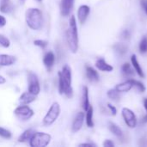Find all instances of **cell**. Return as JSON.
I'll return each instance as SVG.
<instances>
[{
  "label": "cell",
  "instance_id": "21",
  "mask_svg": "<svg viewBox=\"0 0 147 147\" xmlns=\"http://www.w3.org/2000/svg\"><path fill=\"white\" fill-rule=\"evenodd\" d=\"M13 9V5L10 0H1L0 11L3 13H9Z\"/></svg>",
  "mask_w": 147,
  "mask_h": 147
},
{
  "label": "cell",
  "instance_id": "3",
  "mask_svg": "<svg viewBox=\"0 0 147 147\" xmlns=\"http://www.w3.org/2000/svg\"><path fill=\"white\" fill-rule=\"evenodd\" d=\"M25 19L28 26L34 30H39L41 28L43 24L42 13L39 9L29 8L27 9L25 14Z\"/></svg>",
  "mask_w": 147,
  "mask_h": 147
},
{
  "label": "cell",
  "instance_id": "17",
  "mask_svg": "<svg viewBox=\"0 0 147 147\" xmlns=\"http://www.w3.org/2000/svg\"><path fill=\"white\" fill-rule=\"evenodd\" d=\"M16 62V58L12 55L0 54V66H9Z\"/></svg>",
  "mask_w": 147,
  "mask_h": 147
},
{
  "label": "cell",
  "instance_id": "9",
  "mask_svg": "<svg viewBox=\"0 0 147 147\" xmlns=\"http://www.w3.org/2000/svg\"><path fill=\"white\" fill-rule=\"evenodd\" d=\"M84 114L83 112L78 113L74 121H73L72 127H71V130L73 133H77L82 128L83 124H84Z\"/></svg>",
  "mask_w": 147,
  "mask_h": 147
},
{
  "label": "cell",
  "instance_id": "22",
  "mask_svg": "<svg viewBox=\"0 0 147 147\" xmlns=\"http://www.w3.org/2000/svg\"><path fill=\"white\" fill-rule=\"evenodd\" d=\"M121 71L122 74L125 77H133L134 75V68L133 67L132 65H130L129 63H125L122 66H121Z\"/></svg>",
  "mask_w": 147,
  "mask_h": 147
},
{
  "label": "cell",
  "instance_id": "12",
  "mask_svg": "<svg viewBox=\"0 0 147 147\" xmlns=\"http://www.w3.org/2000/svg\"><path fill=\"white\" fill-rule=\"evenodd\" d=\"M85 70H86V76L87 78L89 79L90 82L91 83H97L100 80V77L98 72L96 71V70H95L93 67L86 65L85 66Z\"/></svg>",
  "mask_w": 147,
  "mask_h": 147
},
{
  "label": "cell",
  "instance_id": "39",
  "mask_svg": "<svg viewBox=\"0 0 147 147\" xmlns=\"http://www.w3.org/2000/svg\"><path fill=\"white\" fill-rule=\"evenodd\" d=\"M144 107H145V109H146L147 113V98L144 99Z\"/></svg>",
  "mask_w": 147,
  "mask_h": 147
},
{
  "label": "cell",
  "instance_id": "14",
  "mask_svg": "<svg viewBox=\"0 0 147 147\" xmlns=\"http://www.w3.org/2000/svg\"><path fill=\"white\" fill-rule=\"evenodd\" d=\"M55 62V55L53 52H47L43 58V63L48 71H51Z\"/></svg>",
  "mask_w": 147,
  "mask_h": 147
},
{
  "label": "cell",
  "instance_id": "26",
  "mask_svg": "<svg viewBox=\"0 0 147 147\" xmlns=\"http://www.w3.org/2000/svg\"><path fill=\"white\" fill-rule=\"evenodd\" d=\"M108 96L114 101H118L120 99V92H118L115 89H111L108 91Z\"/></svg>",
  "mask_w": 147,
  "mask_h": 147
},
{
  "label": "cell",
  "instance_id": "23",
  "mask_svg": "<svg viewBox=\"0 0 147 147\" xmlns=\"http://www.w3.org/2000/svg\"><path fill=\"white\" fill-rule=\"evenodd\" d=\"M35 132L33 130V129H28L26 131H24L21 135L20 137L18 138V142H27L28 140H30L31 137L33 136V134H34Z\"/></svg>",
  "mask_w": 147,
  "mask_h": 147
},
{
  "label": "cell",
  "instance_id": "6",
  "mask_svg": "<svg viewBox=\"0 0 147 147\" xmlns=\"http://www.w3.org/2000/svg\"><path fill=\"white\" fill-rule=\"evenodd\" d=\"M122 117L125 121V123L130 128H134L137 126V117L133 110L127 108H123L121 111Z\"/></svg>",
  "mask_w": 147,
  "mask_h": 147
},
{
  "label": "cell",
  "instance_id": "20",
  "mask_svg": "<svg viewBox=\"0 0 147 147\" xmlns=\"http://www.w3.org/2000/svg\"><path fill=\"white\" fill-rule=\"evenodd\" d=\"M109 129L110 130V132H111L114 135H115V136L118 137V138H121L122 135H123L122 130L120 128V127H119L117 124H115V123H114V122H112V121L109 122Z\"/></svg>",
  "mask_w": 147,
  "mask_h": 147
},
{
  "label": "cell",
  "instance_id": "10",
  "mask_svg": "<svg viewBox=\"0 0 147 147\" xmlns=\"http://www.w3.org/2000/svg\"><path fill=\"white\" fill-rule=\"evenodd\" d=\"M74 4V0H61L60 11L63 16H67L71 13Z\"/></svg>",
  "mask_w": 147,
  "mask_h": 147
},
{
  "label": "cell",
  "instance_id": "32",
  "mask_svg": "<svg viewBox=\"0 0 147 147\" xmlns=\"http://www.w3.org/2000/svg\"><path fill=\"white\" fill-rule=\"evenodd\" d=\"M107 106H108V108L109 109L110 112L112 113V115L115 116V115H116V114H117V109H116V108H115V106H113L111 103H108V104H107Z\"/></svg>",
  "mask_w": 147,
  "mask_h": 147
},
{
  "label": "cell",
  "instance_id": "18",
  "mask_svg": "<svg viewBox=\"0 0 147 147\" xmlns=\"http://www.w3.org/2000/svg\"><path fill=\"white\" fill-rule=\"evenodd\" d=\"M131 62H132V65L134 68V71L137 72V74L141 78H145V74H144V71H143V69L141 68V65H140V63L138 61V59H137V57H136L135 54L132 55V57H131Z\"/></svg>",
  "mask_w": 147,
  "mask_h": 147
},
{
  "label": "cell",
  "instance_id": "24",
  "mask_svg": "<svg viewBox=\"0 0 147 147\" xmlns=\"http://www.w3.org/2000/svg\"><path fill=\"white\" fill-rule=\"evenodd\" d=\"M86 124L89 127H94V121H93V108L91 106L89 107V109L86 110Z\"/></svg>",
  "mask_w": 147,
  "mask_h": 147
},
{
  "label": "cell",
  "instance_id": "15",
  "mask_svg": "<svg viewBox=\"0 0 147 147\" xmlns=\"http://www.w3.org/2000/svg\"><path fill=\"white\" fill-rule=\"evenodd\" d=\"M96 67L98 70H100L102 71H106V72H110V71H112L114 70V67L111 65H109V63H107L105 61V59H102V58H100V59H98L96 60Z\"/></svg>",
  "mask_w": 147,
  "mask_h": 147
},
{
  "label": "cell",
  "instance_id": "2",
  "mask_svg": "<svg viewBox=\"0 0 147 147\" xmlns=\"http://www.w3.org/2000/svg\"><path fill=\"white\" fill-rule=\"evenodd\" d=\"M66 40L71 53H76L78 49V34L76 18L71 16L69 21V27L66 31Z\"/></svg>",
  "mask_w": 147,
  "mask_h": 147
},
{
  "label": "cell",
  "instance_id": "35",
  "mask_svg": "<svg viewBox=\"0 0 147 147\" xmlns=\"http://www.w3.org/2000/svg\"><path fill=\"white\" fill-rule=\"evenodd\" d=\"M130 36H131V34H130V31H129V30L126 29V30H124V31L122 32V37H123L124 39H129Z\"/></svg>",
  "mask_w": 147,
  "mask_h": 147
},
{
  "label": "cell",
  "instance_id": "27",
  "mask_svg": "<svg viewBox=\"0 0 147 147\" xmlns=\"http://www.w3.org/2000/svg\"><path fill=\"white\" fill-rule=\"evenodd\" d=\"M139 49H140V52L141 53H147V37L146 36L143 37V39H142V40H141V41L140 42Z\"/></svg>",
  "mask_w": 147,
  "mask_h": 147
},
{
  "label": "cell",
  "instance_id": "29",
  "mask_svg": "<svg viewBox=\"0 0 147 147\" xmlns=\"http://www.w3.org/2000/svg\"><path fill=\"white\" fill-rule=\"evenodd\" d=\"M10 46V41L9 40L5 37L4 35L3 34H0V47H9Z\"/></svg>",
  "mask_w": 147,
  "mask_h": 147
},
{
  "label": "cell",
  "instance_id": "30",
  "mask_svg": "<svg viewBox=\"0 0 147 147\" xmlns=\"http://www.w3.org/2000/svg\"><path fill=\"white\" fill-rule=\"evenodd\" d=\"M11 136H12V134H11V133L9 130H7L6 128H3V127H0V137L8 140V139H10Z\"/></svg>",
  "mask_w": 147,
  "mask_h": 147
},
{
  "label": "cell",
  "instance_id": "40",
  "mask_svg": "<svg viewBox=\"0 0 147 147\" xmlns=\"http://www.w3.org/2000/svg\"><path fill=\"white\" fill-rule=\"evenodd\" d=\"M37 1H39V2H40V1H41V0H37Z\"/></svg>",
  "mask_w": 147,
  "mask_h": 147
},
{
  "label": "cell",
  "instance_id": "4",
  "mask_svg": "<svg viewBox=\"0 0 147 147\" xmlns=\"http://www.w3.org/2000/svg\"><path fill=\"white\" fill-rule=\"evenodd\" d=\"M52 137L46 133H34L29 140V145L32 147H45L49 145Z\"/></svg>",
  "mask_w": 147,
  "mask_h": 147
},
{
  "label": "cell",
  "instance_id": "5",
  "mask_svg": "<svg viewBox=\"0 0 147 147\" xmlns=\"http://www.w3.org/2000/svg\"><path fill=\"white\" fill-rule=\"evenodd\" d=\"M60 114V106L58 102H53L43 119V124L50 126L55 122Z\"/></svg>",
  "mask_w": 147,
  "mask_h": 147
},
{
  "label": "cell",
  "instance_id": "38",
  "mask_svg": "<svg viewBox=\"0 0 147 147\" xmlns=\"http://www.w3.org/2000/svg\"><path fill=\"white\" fill-rule=\"evenodd\" d=\"M5 82H6L5 78H4L3 76H0V84H4Z\"/></svg>",
  "mask_w": 147,
  "mask_h": 147
},
{
  "label": "cell",
  "instance_id": "25",
  "mask_svg": "<svg viewBox=\"0 0 147 147\" xmlns=\"http://www.w3.org/2000/svg\"><path fill=\"white\" fill-rule=\"evenodd\" d=\"M114 49H115V52H116L119 55H121V56L126 54L127 52V47L126 45H124V44H121V43H117V44H115V45L114 46Z\"/></svg>",
  "mask_w": 147,
  "mask_h": 147
},
{
  "label": "cell",
  "instance_id": "1",
  "mask_svg": "<svg viewBox=\"0 0 147 147\" xmlns=\"http://www.w3.org/2000/svg\"><path fill=\"white\" fill-rule=\"evenodd\" d=\"M59 91L60 95L65 94L71 98L73 95L71 87V69L68 65H64L61 71L59 72Z\"/></svg>",
  "mask_w": 147,
  "mask_h": 147
},
{
  "label": "cell",
  "instance_id": "19",
  "mask_svg": "<svg viewBox=\"0 0 147 147\" xmlns=\"http://www.w3.org/2000/svg\"><path fill=\"white\" fill-rule=\"evenodd\" d=\"M90 106V100H89V89L87 86L83 87V95H82V107L84 111H86L89 107Z\"/></svg>",
  "mask_w": 147,
  "mask_h": 147
},
{
  "label": "cell",
  "instance_id": "31",
  "mask_svg": "<svg viewBox=\"0 0 147 147\" xmlns=\"http://www.w3.org/2000/svg\"><path fill=\"white\" fill-rule=\"evenodd\" d=\"M34 44L35 46L40 47H41L42 49H44V48H46V47H47L48 42L46 41V40H35L34 41Z\"/></svg>",
  "mask_w": 147,
  "mask_h": 147
},
{
  "label": "cell",
  "instance_id": "28",
  "mask_svg": "<svg viewBox=\"0 0 147 147\" xmlns=\"http://www.w3.org/2000/svg\"><path fill=\"white\" fill-rule=\"evenodd\" d=\"M133 83H134V87H135L138 91H140L141 93L146 91V87L143 83H141L140 81L135 80V79H133Z\"/></svg>",
  "mask_w": 147,
  "mask_h": 147
},
{
  "label": "cell",
  "instance_id": "36",
  "mask_svg": "<svg viewBox=\"0 0 147 147\" xmlns=\"http://www.w3.org/2000/svg\"><path fill=\"white\" fill-rule=\"evenodd\" d=\"M6 22H6L5 17L0 15V28H2V27L5 26V25H6Z\"/></svg>",
  "mask_w": 147,
  "mask_h": 147
},
{
  "label": "cell",
  "instance_id": "37",
  "mask_svg": "<svg viewBox=\"0 0 147 147\" xmlns=\"http://www.w3.org/2000/svg\"><path fill=\"white\" fill-rule=\"evenodd\" d=\"M79 146H96L95 144H90V143H84V144H80Z\"/></svg>",
  "mask_w": 147,
  "mask_h": 147
},
{
  "label": "cell",
  "instance_id": "34",
  "mask_svg": "<svg viewBox=\"0 0 147 147\" xmlns=\"http://www.w3.org/2000/svg\"><path fill=\"white\" fill-rule=\"evenodd\" d=\"M140 5L143 8L144 11L147 15V0H140Z\"/></svg>",
  "mask_w": 147,
  "mask_h": 147
},
{
  "label": "cell",
  "instance_id": "8",
  "mask_svg": "<svg viewBox=\"0 0 147 147\" xmlns=\"http://www.w3.org/2000/svg\"><path fill=\"white\" fill-rule=\"evenodd\" d=\"M28 91L35 96H37L40 93V83L37 76L29 71L28 74Z\"/></svg>",
  "mask_w": 147,
  "mask_h": 147
},
{
  "label": "cell",
  "instance_id": "11",
  "mask_svg": "<svg viewBox=\"0 0 147 147\" xmlns=\"http://www.w3.org/2000/svg\"><path fill=\"white\" fill-rule=\"evenodd\" d=\"M90 7L88 5H81L78 8V20H79L81 24L85 22V21L87 20L88 16L90 14Z\"/></svg>",
  "mask_w": 147,
  "mask_h": 147
},
{
  "label": "cell",
  "instance_id": "33",
  "mask_svg": "<svg viewBox=\"0 0 147 147\" xmlns=\"http://www.w3.org/2000/svg\"><path fill=\"white\" fill-rule=\"evenodd\" d=\"M103 146L105 147H113L115 146V144L112 140H106L104 142H103Z\"/></svg>",
  "mask_w": 147,
  "mask_h": 147
},
{
  "label": "cell",
  "instance_id": "7",
  "mask_svg": "<svg viewBox=\"0 0 147 147\" xmlns=\"http://www.w3.org/2000/svg\"><path fill=\"white\" fill-rule=\"evenodd\" d=\"M14 114L21 121H28L34 115V113L29 107L26 105H22V106L17 107L15 109Z\"/></svg>",
  "mask_w": 147,
  "mask_h": 147
},
{
  "label": "cell",
  "instance_id": "16",
  "mask_svg": "<svg viewBox=\"0 0 147 147\" xmlns=\"http://www.w3.org/2000/svg\"><path fill=\"white\" fill-rule=\"evenodd\" d=\"M34 100H35V95L28 91V92H24L23 94H22V96L19 98V102L22 105H28L33 102Z\"/></svg>",
  "mask_w": 147,
  "mask_h": 147
},
{
  "label": "cell",
  "instance_id": "13",
  "mask_svg": "<svg viewBox=\"0 0 147 147\" xmlns=\"http://www.w3.org/2000/svg\"><path fill=\"white\" fill-rule=\"evenodd\" d=\"M134 88V83H133V79H129L127 81H125L121 84H119L115 86V90L120 92V93H125V92H128L130 91L132 89Z\"/></svg>",
  "mask_w": 147,
  "mask_h": 147
}]
</instances>
